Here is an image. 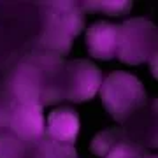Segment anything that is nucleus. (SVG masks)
Segmentation results:
<instances>
[{
	"instance_id": "f257e3e1",
	"label": "nucleus",
	"mask_w": 158,
	"mask_h": 158,
	"mask_svg": "<svg viewBox=\"0 0 158 158\" xmlns=\"http://www.w3.org/2000/svg\"><path fill=\"white\" fill-rule=\"evenodd\" d=\"M100 97L109 114L118 121L128 119L146 102L142 83L128 72H113L102 83Z\"/></svg>"
},
{
	"instance_id": "f03ea898",
	"label": "nucleus",
	"mask_w": 158,
	"mask_h": 158,
	"mask_svg": "<svg viewBox=\"0 0 158 158\" xmlns=\"http://www.w3.org/2000/svg\"><path fill=\"white\" fill-rule=\"evenodd\" d=\"M83 16L77 7L70 2H55L51 4L48 18L44 23L42 44L51 51L65 55L70 51V42L83 30Z\"/></svg>"
},
{
	"instance_id": "7ed1b4c3",
	"label": "nucleus",
	"mask_w": 158,
	"mask_h": 158,
	"mask_svg": "<svg viewBox=\"0 0 158 158\" xmlns=\"http://www.w3.org/2000/svg\"><path fill=\"white\" fill-rule=\"evenodd\" d=\"M116 34H118L116 55L121 62L128 65H137L144 62L156 44L155 25L142 18L130 19L116 27Z\"/></svg>"
},
{
	"instance_id": "20e7f679",
	"label": "nucleus",
	"mask_w": 158,
	"mask_h": 158,
	"mask_svg": "<svg viewBox=\"0 0 158 158\" xmlns=\"http://www.w3.org/2000/svg\"><path fill=\"white\" fill-rule=\"evenodd\" d=\"M7 125L12 134L25 142H35L44 135L42 104L39 102H16L7 113Z\"/></svg>"
},
{
	"instance_id": "39448f33",
	"label": "nucleus",
	"mask_w": 158,
	"mask_h": 158,
	"mask_svg": "<svg viewBox=\"0 0 158 158\" xmlns=\"http://www.w3.org/2000/svg\"><path fill=\"white\" fill-rule=\"evenodd\" d=\"M102 85L100 69L88 60H76L67 65L65 97L72 102L90 100Z\"/></svg>"
},
{
	"instance_id": "423d86ee",
	"label": "nucleus",
	"mask_w": 158,
	"mask_h": 158,
	"mask_svg": "<svg viewBox=\"0 0 158 158\" xmlns=\"http://www.w3.org/2000/svg\"><path fill=\"white\" fill-rule=\"evenodd\" d=\"M79 134V116L74 109L58 107L48 116V137L60 144L72 146Z\"/></svg>"
},
{
	"instance_id": "0eeeda50",
	"label": "nucleus",
	"mask_w": 158,
	"mask_h": 158,
	"mask_svg": "<svg viewBox=\"0 0 158 158\" xmlns=\"http://www.w3.org/2000/svg\"><path fill=\"white\" fill-rule=\"evenodd\" d=\"M86 44H88V51L93 58L111 60L116 55V44H118L116 27L106 21H98L91 25L86 32Z\"/></svg>"
},
{
	"instance_id": "6e6552de",
	"label": "nucleus",
	"mask_w": 158,
	"mask_h": 158,
	"mask_svg": "<svg viewBox=\"0 0 158 158\" xmlns=\"http://www.w3.org/2000/svg\"><path fill=\"white\" fill-rule=\"evenodd\" d=\"M30 158H77L72 146L60 144L49 137H40L39 142L32 146Z\"/></svg>"
},
{
	"instance_id": "1a4fd4ad",
	"label": "nucleus",
	"mask_w": 158,
	"mask_h": 158,
	"mask_svg": "<svg viewBox=\"0 0 158 158\" xmlns=\"http://www.w3.org/2000/svg\"><path fill=\"white\" fill-rule=\"evenodd\" d=\"M32 144L14 134H0V158H30Z\"/></svg>"
},
{
	"instance_id": "9d476101",
	"label": "nucleus",
	"mask_w": 158,
	"mask_h": 158,
	"mask_svg": "<svg viewBox=\"0 0 158 158\" xmlns=\"http://www.w3.org/2000/svg\"><path fill=\"white\" fill-rule=\"evenodd\" d=\"M123 134L125 132L119 128H109L100 132L91 142V151L98 156H106L118 142L123 141Z\"/></svg>"
},
{
	"instance_id": "9b49d317",
	"label": "nucleus",
	"mask_w": 158,
	"mask_h": 158,
	"mask_svg": "<svg viewBox=\"0 0 158 158\" xmlns=\"http://www.w3.org/2000/svg\"><path fill=\"white\" fill-rule=\"evenodd\" d=\"M85 6L88 11H102V12H109V14H123L128 12L132 7V2H86Z\"/></svg>"
},
{
	"instance_id": "f8f14e48",
	"label": "nucleus",
	"mask_w": 158,
	"mask_h": 158,
	"mask_svg": "<svg viewBox=\"0 0 158 158\" xmlns=\"http://www.w3.org/2000/svg\"><path fill=\"white\" fill-rule=\"evenodd\" d=\"M106 158H142V151L134 144L121 141L106 155Z\"/></svg>"
},
{
	"instance_id": "ddd939ff",
	"label": "nucleus",
	"mask_w": 158,
	"mask_h": 158,
	"mask_svg": "<svg viewBox=\"0 0 158 158\" xmlns=\"http://www.w3.org/2000/svg\"><path fill=\"white\" fill-rule=\"evenodd\" d=\"M4 125H7V113L4 109H0V127H4Z\"/></svg>"
}]
</instances>
